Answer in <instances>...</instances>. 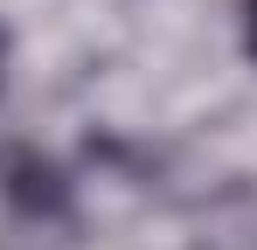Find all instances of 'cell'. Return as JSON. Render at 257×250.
Wrapping results in <instances>:
<instances>
[{
  "label": "cell",
  "instance_id": "obj_1",
  "mask_svg": "<svg viewBox=\"0 0 257 250\" xmlns=\"http://www.w3.org/2000/svg\"><path fill=\"white\" fill-rule=\"evenodd\" d=\"M250 49H257V0H250Z\"/></svg>",
  "mask_w": 257,
  "mask_h": 250
}]
</instances>
